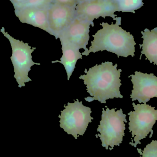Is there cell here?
Listing matches in <instances>:
<instances>
[{"mask_svg":"<svg viewBox=\"0 0 157 157\" xmlns=\"http://www.w3.org/2000/svg\"><path fill=\"white\" fill-rule=\"evenodd\" d=\"M117 64L113 65L111 62H105L90 68L88 71L85 69L86 75H80L79 78L84 80L87 91L92 97L85 98V100L88 102L98 100L106 104L109 99L123 98L120 90L122 70H117Z\"/></svg>","mask_w":157,"mask_h":157,"instance_id":"obj_1","label":"cell"},{"mask_svg":"<svg viewBox=\"0 0 157 157\" xmlns=\"http://www.w3.org/2000/svg\"><path fill=\"white\" fill-rule=\"evenodd\" d=\"M121 21H117L115 24L104 22L100 24L102 28L92 35L94 39L89 50L90 53L106 50L115 53L118 58L135 56L136 43L133 36L119 26Z\"/></svg>","mask_w":157,"mask_h":157,"instance_id":"obj_2","label":"cell"},{"mask_svg":"<svg viewBox=\"0 0 157 157\" xmlns=\"http://www.w3.org/2000/svg\"><path fill=\"white\" fill-rule=\"evenodd\" d=\"M106 110L102 109L101 119L97 131L100 134L97 135L101 142V145L107 150L110 146V150L113 149L115 146H120L124 136L125 124L127 123L126 114L123 113L121 109L115 111V109H109L107 106Z\"/></svg>","mask_w":157,"mask_h":157,"instance_id":"obj_3","label":"cell"},{"mask_svg":"<svg viewBox=\"0 0 157 157\" xmlns=\"http://www.w3.org/2000/svg\"><path fill=\"white\" fill-rule=\"evenodd\" d=\"M1 31L9 40L12 47V55L10 59L13 66L14 77L16 79L19 88L25 86V83L32 81L28 76L31 67L35 64L40 65V63L34 62L32 60L31 53L36 49V48L31 49L28 43H24L23 41L15 39L7 32H5L3 29Z\"/></svg>","mask_w":157,"mask_h":157,"instance_id":"obj_4","label":"cell"},{"mask_svg":"<svg viewBox=\"0 0 157 157\" xmlns=\"http://www.w3.org/2000/svg\"><path fill=\"white\" fill-rule=\"evenodd\" d=\"M65 109L59 116L60 126L68 134L72 135L75 139L78 135L83 136L86 132L89 123L93 118L90 116L91 109L82 104L78 99L74 103L68 102Z\"/></svg>","mask_w":157,"mask_h":157,"instance_id":"obj_5","label":"cell"},{"mask_svg":"<svg viewBox=\"0 0 157 157\" xmlns=\"http://www.w3.org/2000/svg\"><path fill=\"white\" fill-rule=\"evenodd\" d=\"M132 105L135 111L128 114L130 121L129 129L135 143H130V144L136 147L138 144H141L140 140L146 138L150 132L149 138L152 137V128L157 120V109L146 103L136 105L133 102Z\"/></svg>","mask_w":157,"mask_h":157,"instance_id":"obj_6","label":"cell"},{"mask_svg":"<svg viewBox=\"0 0 157 157\" xmlns=\"http://www.w3.org/2000/svg\"><path fill=\"white\" fill-rule=\"evenodd\" d=\"M93 23L86 19L76 17L72 23L59 35L61 43H66L75 46L80 49H84L85 52L82 55H89V50L86 48L89 40L90 28Z\"/></svg>","mask_w":157,"mask_h":157,"instance_id":"obj_7","label":"cell"},{"mask_svg":"<svg viewBox=\"0 0 157 157\" xmlns=\"http://www.w3.org/2000/svg\"><path fill=\"white\" fill-rule=\"evenodd\" d=\"M75 8L76 17L92 23L94 19L100 17H110L116 20L114 13L119 12L114 0H88L77 4Z\"/></svg>","mask_w":157,"mask_h":157,"instance_id":"obj_8","label":"cell"},{"mask_svg":"<svg viewBox=\"0 0 157 157\" xmlns=\"http://www.w3.org/2000/svg\"><path fill=\"white\" fill-rule=\"evenodd\" d=\"M130 77L133 84L131 95L132 101L138 100L139 103H146L152 98H157V77L154 74L135 71Z\"/></svg>","mask_w":157,"mask_h":157,"instance_id":"obj_9","label":"cell"},{"mask_svg":"<svg viewBox=\"0 0 157 157\" xmlns=\"http://www.w3.org/2000/svg\"><path fill=\"white\" fill-rule=\"evenodd\" d=\"M74 7L52 4L48 9V19L52 35L58 39L59 35L75 18Z\"/></svg>","mask_w":157,"mask_h":157,"instance_id":"obj_10","label":"cell"},{"mask_svg":"<svg viewBox=\"0 0 157 157\" xmlns=\"http://www.w3.org/2000/svg\"><path fill=\"white\" fill-rule=\"evenodd\" d=\"M48 9L27 7L17 9L18 18L22 23L39 28L52 35L48 19Z\"/></svg>","mask_w":157,"mask_h":157,"instance_id":"obj_11","label":"cell"},{"mask_svg":"<svg viewBox=\"0 0 157 157\" xmlns=\"http://www.w3.org/2000/svg\"><path fill=\"white\" fill-rule=\"evenodd\" d=\"M61 45L63 56L60 61L56 60L52 63H60L64 66L69 80L75 68L77 60L82 59V56L79 49L75 46L66 43H61Z\"/></svg>","mask_w":157,"mask_h":157,"instance_id":"obj_12","label":"cell"},{"mask_svg":"<svg viewBox=\"0 0 157 157\" xmlns=\"http://www.w3.org/2000/svg\"><path fill=\"white\" fill-rule=\"evenodd\" d=\"M143 38V44H140L142 48L141 53L146 57L150 63H154L157 65V27L150 30L146 29L141 32Z\"/></svg>","mask_w":157,"mask_h":157,"instance_id":"obj_13","label":"cell"},{"mask_svg":"<svg viewBox=\"0 0 157 157\" xmlns=\"http://www.w3.org/2000/svg\"><path fill=\"white\" fill-rule=\"evenodd\" d=\"M118 6L119 12L135 13L136 10L144 6L143 0H114Z\"/></svg>","mask_w":157,"mask_h":157,"instance_id":"obj_14","label":"cell"},{"mask_svg":"<svg viewBox=\"0 0 157 157\" xmlns=\"http://www.w3.org/2000/svg\"><path fill=\"white\" fill-rule=\"evenodd\" d=\"M54 0H26L21 4L16 5L17 9L27 7L48 9L52 4Z\"/></svg>","mask_w":157,"mask_h":157,"instance_id":"obj_15","label":"cell"},{"mask_svg":"<svg viewBox=\"0 0 157 157\" xmlns=\"http://www.w3.org/2000/svg\"><path fill=\"white\" fill-rule=\"evenodd\" d=\"M137 150L138 153L142 155L140 157H157V141H152L143 151L140 148H137Z\"/></svg>","mask_w":157,"mask_h":157,"instance_id":"obj_16","label":"cell"},{"mask_svg":"<svg viewBox=\"0 0 157 157\" xmlns=\"http://www.w3.org/2000/svg\"><path fill=\"white\" fill-rule=\"evenodd\" d=\"M55 3L74 7L76 5V0H54Z\"/></svg>","mask_w":157,"mask_h":157,"instance_id":"obj_17","label":"cell"},{"mask_svg":"<svg viewBox=\"0 0 157 157\" xmlns=\"http://www.w3.org/2000/svg\"><path fill=\"white\" fill-rule=\"evenodd\" d=\"M14 3L16 4H19L22 3L24 2H25L26 0H12Z\"/></svg>","mask_w":157,"mask_h":157,"instance_id":"obj_18","label":"cell"},{"mask_svg":"<svg viewBox=\"0 0 157 157\" xmlns=\"http://www.w3.org/2000/svg\"><path fill=\"white\" fill-rule=\"evenodd\" d=\"M88 1V0H79L80 2H85V1Z\"/></svg>","mask_w":157,"mask_h":157,"instance_id":"obj_19","label":"cell"},{"mask_svg":"<svg viewBox=\"0 0 157 157\" xmlns=\"http://www.w3.org/2000/svg\"><path fill=\"white\" fill-rule=\"evenodd\" d=\"M91 1H96V0H91Z\"/></svg>","mask_w":157,"mask_h":157,"instance_id":"obj_20","label":"cell"}]
</instances>
